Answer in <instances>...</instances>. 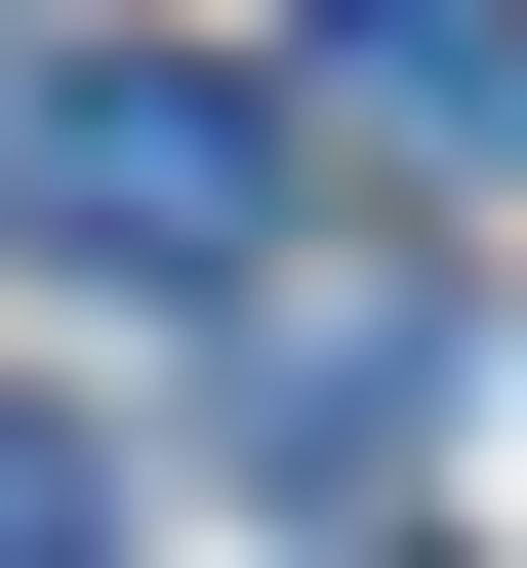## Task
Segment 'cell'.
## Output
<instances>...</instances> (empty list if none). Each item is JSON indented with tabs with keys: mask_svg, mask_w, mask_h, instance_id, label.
<instances>
[{
	"mask_svg": "<svg viewBox=\"0 0 527 568\" xmlns=\"http://www.w3.org/2000/svg\"><path fill=\"white\" fill-rule=\"evenodd\" d=\"M446 406H487V366H446V284L244 325V487H284V528H406V487H446Z\"/></svg>",
	"mask_w": 527,
	"mask_h": 568,
	"instance_id": "obj_2",
	"label": "cell"
},
{
	"mask_svg": "<svg viewBox=\"0 0 527 568\" xmlns=\"http://www.w3.org/2000/svg\"><path fill=\"white\" fill-rule=\"evenodd\" d=\"M0 244L41 284H244L284 244V122L163 82V41H41V82H0Z\"/></svg>",
	"mask_w": 527,
	"mask_h": 568,
	"instance_id": "obj_1",
	"label": "cell"
},
{
	"mask_svg": "<svg viewBox=\"0 0 527 568\" xmlns=\"http://www.w3.org/2000/svg\"><path fill=\"white\" fill-rule=\"evenodd\" d=\"M122 528V447H82V406H0V568H82Z\"/></svg>",
	"mask_w": 527,
	"mask_h": 568,
	"instance_id": "obj_4",
	"label": "cell"
},
{
	"mask_svg": "<svg viewBox=\"0 0 527 568\" xmlns=\"http://www.w3.org/2000/svg\"><path fill=\"white\" fill-rule=\"evenodd\" d=\"M284 122H325V163H446V203H487V163H527V0H325V41H284Z\"/></svg>",
	"mask_w": 527,
	"mask_h": 568,
	"instance_id": "obj_3",
	"label": "cell"
}]
</instances>
